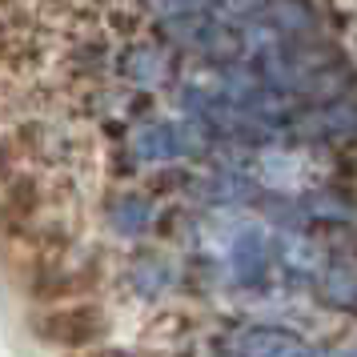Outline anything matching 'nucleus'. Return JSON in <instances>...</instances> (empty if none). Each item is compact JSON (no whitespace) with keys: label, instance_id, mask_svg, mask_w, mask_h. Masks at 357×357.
Returning <instances> with one entry per match:
<instances>
[{"label":"nucleus","instance_id":"nucleus-1","mask_svg":"<svg viewBox=\"0 0 357 357\" xmlns=\"http://www.w3.org/2000/svg\"><path fill=\"white\" fill-rule=\"evenodd\" d=\"M40 341L49 345H61V349H81V345H93V341L105 333V309L100 305H65V309H52L40 317L36 325Z\"/></svg>","mask_w":357,"mask_h":357},{"label":"nucleus","instance_id":"nucleus-2","mask_svg":"<svg viewBox=\"0 0 357 357\" xmlns=\"http://www.w3.org/2000/svg\"><path fill=\"white\" fill-rule=\"evenodd\" d=\"M229 349L237 357H317V349L285 329H265V325H245L229 333Z\"/></svg>","mask_w":357,"mask_h":357},{"label":"nucleus","instance_id":"nucleus-3","mask_svg":"<svg viewBox=\"0 0 357 357\" xmlns=\"http://www.w3.org/2000/svg\"><path fill=\"white\" fill-rule=\"evenodd\" d=\"M297 137H357V100H329L313 105L289 121Z\"/></svg>","mask_w":357,"mask_h":357},{"label":"nucleus","instance_id":"nucleus-4","mask_svg":"<svg viewBox=\"0 0 357 357\" xmlns=\"http://www.w3.org/2000/svg\"><path fill=\"white\" fill-rule=\"evenodd\" d=\"M36 205H40L36 181H29V177L13 181L4 189V197H0V233H20L36 217Z\"/></svg>","mask_w":357,"mask_h":357},{"label":"nucleus","instance_id":"nucleus-5","mask_svg":"<svg viewBox=\"0 0 357 357\" xmlns=\"http://www.w3.org/2000/svg\"><path fill=\"white\" fill-rule=\"evenodd\" d=\"M265 261H269V245L261 241V233H245L241 241L233 245V273L245 285H257L265 273Z\"/></svg>","mask_w":357,"mask_h":357},{"label":"nucleus","instance_id":"nucleus-6","mask_svg":"<svg viewBox=\"0 0 357 357\" xmlns=\"http://www.w3.org/2000/svg\"><path fill=\"white\" fill-rule=\"evenodd\" d=\"M132 145H137V157H141V161H173V157H181V153H185V145H181V132L169 129V125L141 129Z\"/></svg>","mask_w":357,"mask_h":357},{"label":"nucleus","instance_id":"nucleus-7","mask_svg":"<svg viewBox=\"0 0 357 357\" xmlns=\"http://www.w3.org/2000/svg\"><path fill=\"white\" fill-rule=\"evenodd\" d=\"M265 13L273 20V29L281 36H301L313 29V13H309L301 0H269L265 4Z\"/></svg>","mask_w":357,"mask_h":357},{"label":"nucleus","instance_id":"nucleus-8","mask_svg":"<svg viewBox=\"0 0 357 357\" xmlns=\"http://www.w3.org/2000/svg\"><path fill=\"white\" fill-rule=\"evenodd\" d=\"M125 73H129L132 81H157L161 77V56L153 49H132L129 56H125Z\"/></svg>","mask_w":357,"mask_h":357},{"label":"nucleus","instance_id":"nucleus-9","mask_svg":"<svg viewBox=\"0 0 357 357\" xmlns=\"http://www.w3.org/2000/svg\"><path fill=\"white\" fill-rule=\"evenodd\" d=\"M113 221H116L121 233H137V229H145V221H149V205L141 197H125V201L116 205Z\"/></svg>","mask_w":357,"mask_h":357},{"label":"nucleus","instance_id":"nucleus-10","mask_svg":"<svg viewBox=\"0 0 357 357\" xmlns=\"http://www.w3.org/2000/svg\"><path fill=\"white\" fill-rule=\"evenodd\" d=\"M73 357H129V354H116V349H109V354H73Z\"/></svg>","mask_w":357,"mask_h":357},{"label":"nucleus","instance_id":"nucleus-11","mask_svg":"<svg viewBox=\"0 0 357 357\" xmlns=\"http://www.w3.org/2000/svg\"><path fill=\"white\" fill-rule=\"evenodd\" d=\"M341 357H357V354H341Z\"/></svg>","mask_w":357,"mask_h":357},{"label":"nucleus","instance_id":"nucleus-12","mask_svg":"<svg viewBox=\"0 0 357 357\" xmlns=\"http://www.w3.org/2000/svg\"><path fill=\"white\" fill-rule=\"evenodd\" d=\"M0 4H13V0H0Z\"/></svg>","mask_w":357,"mask_h":357}]
</instances>
